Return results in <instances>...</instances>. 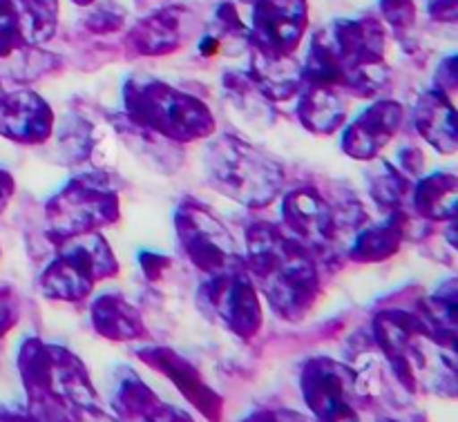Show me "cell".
I'll use <instances>...</instances> for the list:
<instances>
[{
	"label": "cell",
	"instance_id": "44dd1931",
	"mask_svg": "<svg viewBox=\"0 0 458 422\" xmlns=\"http://www.w3.org/2000/svg\"><path fill=\"white\" fill-rule=\"evenodd\" d=\"M18 47V27L12 16V9L0 0V58L9 56Z\"/></svg>",
	"mask_w": 458,
	"mask_h": 422
},
{
	"label": "cell",
	"instance_id": "cb8c5ba5",
	"mask_svg": "<svg viewBox=\"0 0 458 422\" xmlns=\"http://www.w3.org/2000/svg\"><path fill=\"white\" fill-rule=\"evenodd\" d=\"M246 422H307L302 416L293 414V411H258V414L249 416Z\"/></svg>",
	"mask_w": 458,
	"mask_h": 422
},
{
	"label": "cell",
	"instance_id": "5b68a950",
	"mask_svg": "<svg viewBox=\"0 0 458 422\" xmlns=\"http://www.w3.org/2000/svg\"><path fill=\"white\" fill-rule=\"evenodd\" d=\"M119 195L101 174H79L45 204V219L52 241L101 232L119 219Z\"/></svg>",
	"mask_w": 458,
	"mask_h": 422
},
{
	"label": "cell",
	"instance_id": "5bb4252c",
	"mask_svg": "<svg viewBox=\"0 0 458 422\" xmlns=\"http://www.w3.org/2000/svg\"><path fill=\"white\" fill-rule=\"evenodd\" d=\"M414 125L420 137L443 155L456 152V112L450 94L429 89L420 97L414 110Z\"/></svg>",
	"mask_w": 458,
	"mask_h": 422
},
{
	"label": "cell",
	"instance_id": "277c9868",
	"mask_svg": "<svg viewBox=\"0 0 458 422\" xmlns=\"http://www.w3.org/2000/svg\"><path fill=\"white\" fill-rule=\"evenodd\" d=\"M119 275V262L101 232L56 241V255L40 273V293L54 302H83L101 282Z\"/></svg>",
	"mask_w": 458,
	"mask_h": 422
},
{
	"label": "cell",
	"instance_id": "3957f363",
	"mask_svg": "<svg viewBox=\"0 0 458 422\" xmlns=\"http://www.w3.org/2000/svg\"><path fill=\"white\" fill-rule=\"evenodd\" d=\"M123 116L137 128L177 146L215 134V116L195 94L152 79H132L123 88Z\"/></svg>",
	"mask_w": 458,
	"mask_h": 422
},
{
	"label": "cell",
	"instance_id": "8fae6325",
	"mask_svg": "<svg viewBox=\"0 0 458 422\" xmlns=\"http://www.w3.org/2000/svg\"><path fill=\"white\" fill-rule=\"evenodd\" d=\"M405 121L401 103L376 101L360 112L343 132V152L356 161H374L394 141Z\"/></svg>",
	"mask_w": 458,
	"mask_h": 422
},
{
	"label": "cell",
	"instance_id": "484cf974",
	"mask_svg": "<svg viewBox=\"0 0 458 422\" xmlns=\"http://www.w3.org/2000/svg\"><path fill=\"white\" fill-rule=\"evenodd\" d=\"M0 422H36L30 416V411L22 409H4L0 411Z\"/></svg>",
	"mask_w": 458,
	"mask_h": 422
},
{
	"label": "cell",
	"instance_id": "9c48e42d",
	"mask_svg": "<svg viewBox=\"0 0 458 422\" xmlns=\"http://www.w3.org/2000/svg\"><path fill=\"white\" fill-rule=\"evenodd\" d=\"M280 213L286 231L293 232L313 253L325 250L338 240V215L316 188L304 186L291 190L282 199Z\"/></svg>",
	"mask_w": 458,
	"mask_h": 422
},
{
	"label": "cell",
	"instance_id": "7402d4cb",
	"mask_svg": "<svg viewBox=\"0 0 458 422\" xmlns=\"http://www.w3.org/2000/svg\"><path fill=\"white\" fill-rule=\"evenodd\" d=\"M143 422H195L186 411L177 409V407L168 405V402L161 401V405L152 411Z\"/></svg>",
	"mask_w": 458,
	"mask_h": 422
},
{
	"label": "cell",
	"instance_id": "2e32d148",
	"mask_svg": "<svg viewBox=\"0 0 458 422\" xmlns=\"http://www.w3.org/2000/svg\"><path fill=\"white\" fill-rule=\"evenodd\" d=\"M407 232V215L405 210L389 213V219L380 224L362 228L356 232L353 241L349 244V259L356 264H376L389 259L398 253V249L405 241Z\"/></svg>",
	"mask_w": 458,
	"mask_h": 422
},
{
	"label": "cell",
	"instance_id": "d4e9b609",
	"mask_svg": "<svg viewBox=\"0 0 458 422\" xmlns=\"http://www.w3.org/2000/svg\"><path fill=\"white\" fill-rule=\"evenodd\" d=\"M13 190H16V183H13V177L7 173V170L0 168V215L4 213V208L12 201Z\"/></svg>",
	"mask_w": 458,
	"mask_h": 422
},
{
	"label": "cell",
	"instance_id": "7c38bea8",
	"mask_svg": "<svg viewBox=\"0 0 458 422\" xmlns=\"http://www.w3.org/2000/svg\"><path fill=\"white\" fill-rule=\"evenodd\" d=\"M54 130V110L31 89L0 92V137L21 146H43Z\"/></svg>",
	"mask_w": 458,
	"mask_h": 422
},
{
	"label": "cell",
	"instance_id": "4316f807",
	"mask_svg": "<svg viewBox=\"0 0 458 422\" xmlns=\"http://www.w3.org/2000/svg\"><path fill=\"white\" fill-rule=\"evenodd\" d=\"M376 422H398V420H394V418H378Z\"/></svg>",
	"mask_w": 458,
	"mask_h": 422
},
{
	"label": "cell",
	"instance_id": "30bf717a",
	"mask_svg": "<svg viewBox=\"0 0 458 422\" xmlns=\"http://www.w3.org/2000/svg\"><path fill=\"white\" fill-rule=\"evenodd\" d=\"M139 360L165 376L177 387V392L210 422H222L224 401L204 380L195 365L168 347H146L137 351Z\"/></svg>",
	"mask_w": 458,
	"mask_h": 422
},
{
	"label": "cell",
	"instance_id": "52a82bcc",
	"mask_svg": "<svg viewBox=\"0 0 458 422\" xmlns=\"http://www.w3.org/2000/svg\"><path fill=\"white\" fill-rule=\"evenodd\" d=\"M300 389L316 422H362L360 411L369 407L356 371L331 358H311L304 362Z\"/></svg>",
	"mask_w": 458,
	"mask_h": 422
},
{
	"label": "cell",
	"instance_id": "6da1fadb",
	"mask_svg": "<svg viewBox=\"0 0 458 422\" xmlns=\"http://www.w3.org/2000/svg\"><path fill=\"white\" fill-rule=\"evenodd\" d=\"M244 266L273 311L298 322L311 311L320 291L316 253L277 224H255L246 232Z\"/></svg>",
	"mask_w": 458,
	"mask_h": 422
},
{
	"label": "cell",
	"instance_id": "ffe728a7",
	"mask_svg": "<svg viewBox=\"0 0 458 422\" xmlns=\"http://www.w3.org/2000/svg\"><path fill=\"white\" fill-rule=\"evenodd\" d=\"M18 317H21V304L16 293L9 286H0V338H4L16 326Z\"/></svg>",
	"mask_w": 458,
	"mask_h": 422
},
{
	"label": "cell",
	"instance_id": "603a6c76",
	"mask_svg": "<svg viewBox=\"0 0 458 422\" xmlns=\"http://www.w3.org/2000/svg\"><path fill=\"white\" fill-rule=\"evenodd\" d=\"M74 422H121L114 414H106L98 407V402L92 405H83L74 411Z\"/></svg>",
	"mask_w": 458,
	"mask_h": 422
},
{
	"label": "cell",
	"instance_id": "ac0fdd59",
	"mask_svg": "<svg viewBox=\"0 0 458 422\" xmlns=\"http://www.w3.org/2000/svg\"><path fill=\"white\" fill-rule=\"evenodd\" d=\"M159 405V396L132 369L123 367L119 371L112 392V411L116 418L121 422H143Z\"/></svg>",
	"mask_w": 458,
	"mask_h": 422
},
{
	"label": "cell",
	"instance_id": "ba28073f",
	"mask_svg": "<svg viewBox=\"0 0 458 422\" xmlns=\"http://www.w3.org/2000/svg\"><path fill=\"white\" fill-rule=\"evenodd\" d=\"M199 304L210 317L222 322L224 329L244 342H250L262 331V300L246 266L208 275V282L199 291Z\"/></svg>",
	"mask_w": 458,
	"mask_h": 422
},
{
	"label": "cell",
	"instance_id": "8992f818",
	"mask_svg": "<svg viewBox=\"0 0 458 422\" xmlns=\"http://www.w3.org/2000/svg\"><path fill=\"white\" fill-rule=\"evenodd\" d=\"M174 232L188 262L206 275L244 266V253L235 237L199 201L188 199L179 204L174 210Z\"/></svg>",
	"mask_w": 458,
	"mask_h": 422
},
{
	"label": "cell",
	"instance_id": "d6986e66",
	"mask_svg": "<svg viewBox=\"0 0 458 422\" xmlns=\"http://www.w3.org/2000/svg\"><path fill=\"white\" fill-rule=\"evenodd\" d=\"M401 168H396L389 161H380L378 168L371 174V197L378 206H383L389 213H398L405 208V199L411 195L414 181H410Z\"/></svg>",
	"mask_w": 458,
	"mask_h": 422
},
{
	"label": "cell",
	"instance_id": "9a60e30c",
	"mask_svg": "<svg viewBox=\"0 0 458 422\" xmlns=\"http://www.w3.org/2000/svg\"><path fill=\"white\" fill-rule=\"evenodd\" d=\"M92 326L101 338L110 342H134L146 338V325L137 307L121 293H101L89 308Z\"/></svg>",
	"mask_w": 458,
	"mask_h": 422
},
{
	"label": "cell",
	"instance_id": "7a4b0ae2",
	"mask_svg": "<svg viewBox=\"0 0 458 422\" xmlns=\"http://www.w3.org/2000/svg\"><path fill=\"white\" fill-rule=\"evenodd\" d=\"M204 170L219 195L246 208H267L284 188V165L267 150L233 134H222L208 143Z\"/></svg>",
	"mask_w": 458,
	"mask_h": 422
},
{
	"label": "cell",
	"instance_id": "4fadbf2b",
	"mask_svg": "<svg viewBox=\"0 0 458 422\" xmlns=\"http://www.w3.org/2000/svg\"><path fill=\"white\" fill-rule=\"evenodd\" d=\"M298 103H295V114L298 121L313 134L338 132L347 121V103H344L343 92L327 85L309 83L307 88L300 89Z\"/></svg>",
	"mask_w": 458,
	"mask_h": 422
},
{
	"label": "cell",
	"instance_id": "e0dca14e",
	"mask_svg": "<svg viewBox=\"0 0 458 422\" xmlns=\"http://www.w3.org/2000/svg\"><path fill=\"white\" fill-rule=\"evenodd\" d=\"M411 204L420 219L454 222L458 188L452 173H434L423 177L411 188Z\"/></svg>",
	"mask_w": 458,
	"mask_h": 422
}]
</instances>
